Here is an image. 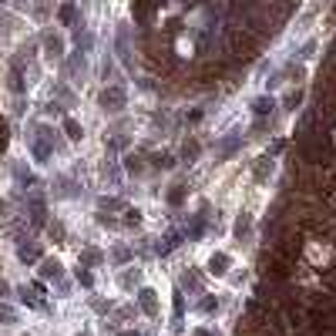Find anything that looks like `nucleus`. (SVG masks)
I'll return each instance as SVG.
<instances>
[{
  "instance_id": "9d476101",
  "label": "nucleus",
  "mask_w": 336,
  "mask_h": 336,
  "mask_svg": "<svg viewBox=\"0 0 336 336\" xmlns=\"http://www.w3.org/2000/svg\"><path fill=\"white\" fill-rule=\"evenodd\" d=\"M175 246H179V232L165 235V239L158 242V252H161V256H168V252H172V249H175Z\"/></svg>"
},
{
  "instance_id": "7ed1b4c3",
  "label": "nucleus",
  "mask_w": 336,
  "mask_h": 336,
  "mask_svg": "<svg viewBox=\"0 0 336 336\" xmlns=\"http://www.w3.org/2000/svg\"><path fill=\"white\" fill-rule=\"evenodd\" d=\"M44 47H47V54H51V57L64 54V41H61L57 34H44Z\"/></svg>"
},
{
  "instance_id": "423d86ee",
  "label": "nucleus",
  "mask_w": 336,
  "mask_h": 336,
  "mask_svg": "<svg viewBox=\"0 0 336 336\" xmlns=\"http://www.w3.org/2000/svg\"><path fill=\"white\" fill-rule=\"evenodd\" d=\"M205 235V215H192L189 222V239H202Z\"/></svg>"
},
{
  "instance_id": "6e6552de",
  "label": "nucleus",
  "mask_w": 336,
  "mask_h": 336,
  "mask_svg": "<svg viewBox=\"0 0 336 336\" xmlns=\"http://www.w3.org/2000/svg\"><path fill=\"white\" fill-rule=\"evenodd\" d=\"M225 266H229V256H225V252H215V256L209 259V269H212V272H219V276L225 272Z\"/></svg>"
},
{
  "instance_id": "4468645a",
  "label": "nucleus",
  "mask_w": 336,
  "mask_h": 336,
  "mask_svg": "<svg viewBox=\"0 0 336 336\" xmlns=\"http://www.w3.org/2000/svg\"><path fill=\"white\" fill-rule=\"evenodd\" d=\"M81 262H88V266H98V262H101V252H98V249H84V252H81Z\"/></svg>"
},
{
  "instance_id": "20e7f679",
  "label": "nucleus",
  "mask_w": 336,
  "mask_h": 336,
  "mask_svg": "<svg viewBox=\"0 0 336 336\" xmlns=\"http://www.w3.org/2000/svg\"><path fill=\"white\" fill-rule=\"evenodd\" d=\"M41 276H44V279H61V262H57V259H44Z\"/></svg>"
},
{
  "instance_id": "aec40b11",
  "label": "nucleus",
  "mask_w": 336,
  "mask_h": 336,
  "mask_svg": "<svg viewBox=\"0 0 336 336\" xmlns=\"http://www.w3.org/2000/svg\"><path fill=\"white\" fill-rule=\"evenodd\" d=\"M7 121H4V118H0V151H4V148H7V141H11V138H7Z\"/></svg>"
},
{
  "instance_id": "2eb2a0df",
  "label": "nucleus",
  "mask_w": 336,
  "mask_h": 336,
  "mask_svg": "<svg viewBox=\"0 0 336 336\" xmlns=\"http://www.w3.org/2000/svg\"><path fill=\"white\" fill-rule=\"evenodd\" d=\"M74 14H78V11H74V4L67 0L64 7H61V24H74Z\"/></svg>"
},
{
  "instance_id": "a211bd4d",
  "label": "nucleus",
  "mask_w": 336,
  "mask_h": 336,
  "mask_svg": "<svg viewBox=\"0 0 336 336\" xmlns=\"http://www.w3.org/2000/svg\"><path fill=\"white\" fill-rule=\"evenodd\" d=\"M0 319H4V323H14V319H17V313H14L7 302H0Z\"/></svg>"
},
{
  "instance_id": "393cba45",
  "label": "nucleus",
  "mask_w": 336,
  "mask_h": 336,
  "mask_svg": "<svg viewBox=\"0 0 336 336\" xmlns=\"http://www.w3.org/2000/svg\"><path fill=\"white\" fill-rule=\"evenodd\" d=\"M192 336H215V333H212V329H195Z\"/></svg>"
},
{
  "instance_id": "0eeeda50",
  "label": "nucleus",
  "mask_w": 336,
  "mask_h": 336,
  "mask_svg": "<svg viewBox=\"0 0 336 336\" xmlns=\"http://www.w3.org/2000/svg\"><path fill=\"white\" fill-rule=\"evenodd\" d=\"M272 108H276V101H272V98H256V101H252V111H256L259 118H262V114H269Z\"/></svg>"
},
{
  "instance_id": "1a4fd4ad",
  "label": "nucleus",
  "mask_w": 336,
  "mask_h": 336,
  "mask_svg": "<svg viewBox=\"0 0 336 336\" xmlns=\"http://www.w3.org/2000/svg\"><path fill=\"white\" fill-rule=\"evenodd\" d=\"M74 41H78V51H81V54H88L91 44H94V37H91L88 31H78V34H74Z\"/></svg>"
},
{
  "instance_id": "f3484780",
  "label": "nucleus",
  "mask_w": 336,
  "mask_h": 336,
  "mask_svg": "<svg viewBox=\"0 0 336 336\" xmlns=\"http://www.w3.org/2000/svg\"><path fill=\"white\" fill-rule=\"evenodd\" d=\"M182 199H185V185H172V192H168V202H172V205H179Z\"/></svg>"
},
{
  "instance_id": "b1692460",
  "label": "nucleus",
  "mask_w": 336,
  "mask_h": 336,
  "mask_svg": "<svg viewBox=\"0 0 336 336\" xmlns=\"http://www.w3.org/2000/svg\"><path fill=\"white\" fill-rule=\"evenodd\" d=\"M121 282H124V286H128V289H131L134 282H138V272H128V276H124V279H121Z\"/></svg>"
},
{
  "instance_id": "bb28decb",
  "label": "nucleus",
  "mask_w": 336,
  "mask_h": 336,
  "mask_svg": "<svg viewBox=\"0 0 336 336\" xmlns=\"http://www.w3.org/2000/svg\"><path fill=\"white\" fill-rule=\"evenodd\" d=\"M81 336H88V333H81Z\"/></svg>"
},
{
  "instance_id": "39448f33",
  "label": "nucleus",
  "mask_w": 336,
  "mask_h": 336,
  "mask_svg": "<svg viewBox=\"0 0 336 336\" xmlns=\"http://www.w3.org/2000/svg\"><path fill=\"white\" fill-rule=\"evenodd\" d=\"M138 299H141V309H145L148 316H155V313H158V306H155V292H151V289H141V292H138Z\"/></svg>"
},
{
  "instance_id": "a878e982",
  "label": "nucleus",
  "mask_w": 336,
  "mask_h": 336,
  "mask_svg": "<svg viewBox=\"0 0 336 336\" xmlns=\"http://www.w3.org/2000/svg\"><path fill=\"white\" fill-rule=\"evenodd\" d=\"M121 336H141V333H131V329H128V333H121Z\"/></svg>"
},
{
  "instance_id": "9b49d317",
  "label": "nucleus",
  "mask_w": 336,
  "mask_h": 336,
  "mask_svg": "<svg viewBox=\"0 0 336 336\" xmlns=\"http://www.w3.org/2000/svg\"><path fill=\"white\" fill-rule=\"evenodd\" d=\"M17 256H21V262H34V259H41V249L37 246H21Z\"/></svg>"
},
{
  "instance_id": "dca6fc26",
  "label": "nucleus",
  "mask_w": 336,
  "mask_h": 336,
  "mask_svg": "<svg viewBox=\"0 0 336 336\" xmlns=\"http://www.w3.org/2000/svg\"><path fill=\"white\" fill-rule=\"evenodd\" d=\"M182 155L189 158V161H195V158H199V141H185V145H182Z\"/></svg>"
},
{
  "instance_id": "6ab92c4d",
  "label": "nucleus",
  "mask_w": 336,
  "mask_h": 336,
  "mask_svg": "<svg viewBox=\"0 0 336 336\" xmlns=\"http://www.w3.org/2000/svg\"><path fill=\"white\" fill-rule=\"evenodd\" d=\"M246 232H249V215H242V219L235 222V235L242 239V235H246Z\"/></svg>"
},
{
  "instance_id": "4be33fe9",
  "label": "nucleus",
  "mask_w": 336,
  "mask_h": 336,
  "mask_svg": "<svg viewBox=\"0 0 336 336\" xmlns=\"http://www.w3.org/2000/svg\"><path fill=\"white\" fill-rule=\"evenodd\" d=\"M128 259H131V252H128V249H114V262H128Z\"/></svg>"
},
{
  "instance_id": "5701e85b",
  "label": "nucleus",
  "mask_w": 336,
  "mask_h": 336,
  "mask_svg": "<svg viewBox=\"0 0 336 336\" xmlns=\"http://www.w3.org/2000/svg\"><path fill=\"white\" fill-rule=\"evenodd\" d=\"M215 309H219V302H215V299H205V302H202V313H215Z\"/></svg>"
},
{
  "instance_id": "f8f14e48",
  "label": "nucleus",
  "mask_w": 336,
  "mask_h": 336,
  "mask_svg": "<svg viewBox=\"0 0 336 336\" xmlns=\"http://www.w3.org/2000/svg\"><path fill=\"white\" fill-rule=\"evenodd\" d=\"M64 131H67V138H71V141H78L81 134H84V131H81V124L74 121V118H64Z\"/></svg>"
},
{
  "instance_id": "ddd939ff",
  "label": "nucleus",
  "mask_w": 336,
  "mask_h": 336,
  "mask_svg": "<svg viewBox=\"0 0 336 336\" xmlns=\"http://www.w3.org/2000/svg\"><path fill=\"white\" fill-rule=\"evenodd\" d=\"M239 145H242L239 138H225L222 145H219V158H229V155H232V151H235V148H239Z\"/></svg>"
},
{
  "instance_id": "f257e3e1",
  "label": "nucleus",
  "mask_w": 336,
  "mask_h": 336,
  "mask_svg": "<svg viewBox=\"0 0 336 336\" xmlns=\"http://www.w3.org/2000/svg\"><path fill=\"white\" fill-rule=\"evenodd\" d=\"M124 101H128V94H124L121 84H111V88L101 91V108H104V111H121Z\"/></svg>"
},
{
  "instance_id": "412c9836",
  "label": "nucleus",
  "mask_w": 336,
  "mask_h": 336,
  "mask_svg": "<svg viewBox=\"0 0 336 336\" xmlns=\"http://www.w3.org/2000/svg\"><path fill=\"white\" fill-rule=\"evenodd\" d=\"M78 282H81V286H91V282H94V279H91V272H88L84 266L78 269Z\"/></svg>"
},
{
  "instance_id": "f03ea898",
  "label": "nucleus",
  "mask_w": 336,
  "mask_h": 336,
  "mask_svg": "<svg viewBox=\"0 0 336 336\" xmlns=\"http://www.w3.org/2000/svg\"><path fill=\"white\" fill-rule=\"evenodd\" d=\"M27 205H31V222L41 229L44 225V215H47V205H44V195L41 192H31V199H27Z\"/></svg>"
}]
</instances>
